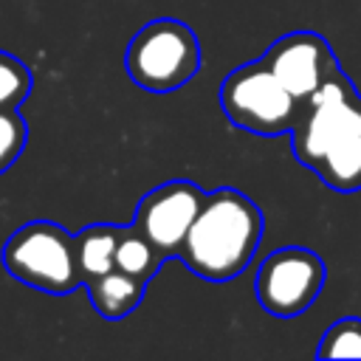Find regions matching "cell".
<instances>
[{
	"instance_id": "obj_3",
	"label": "cell",
	"mask_w": 361,
	"mask_h": 361,
	"mask_svg": "<svg viewBox=\"0 0 361 361\" xmlns=\"http://www.w3.org/2000/svg\"><path fill=\"white\" fill-rule=\"evenodd\" d=\"M124 68L138 87L149 93H172L200 71L197 34L175 17L149 20L133 34Z\"/></svg>"
},
{
	"instance_id": "obj_8",
	"label": "cell",
	"mask_w": 361,
	"mask_h": 361,
	"mask_svg": "<svg viewBox=\"0 0 361 361\" xmlns=\"http://www.w3.org/2000/svg\"><path fill=\"white\" fill-rule=\"evenodd\" d=\"M262 62L299 104L307 102L341 68L330 42L316 31H290L274 39L262 54Z\"/></svg>"
},
{
	"instance_id": "obj_12",
	"label": "cell",
	"mask_w": 361,
	"mask_h": 361,
	"mask_svg": "<svg viewBox=\"0 0 361 361\" xmlns=\"http://www.w3.org/2000/svg\"><path fill=\"white\" fill-rule=\"evenodd\" d=\"M319 358H361V319L347 316L330 324L316 350Z\"/></svg>"
},
{
	"instance_id": "obj_14",
	"label": "cell",
	"mask_w": 361,
	"mask_h": 361,
	"mask_svg": "<svg viewBox=\"0 0 361 361\" xmlns=\"http://www.w3.org/2000/svg\"><path fill=\"white\" fill-rule=\"evenodd\" d=\"M28 127L17 110H0V175L23 155Z\"/></svg>"
},
{
	"instance_id": "obj_10",
	"label": "cell",
	"mask_w": 361,
	"mask_h": 361,
	"mask_svg": "<svg viewBox=\"0 0 361 361\" xmlns=\"http://www.w3.org/2000/svg\"><path fill=\"white\" fill-rule=\"evenodd\" d=\"M121 226L116 223H93L85 226L73 243H76V262L82 271V285L110 268H116V245H118Z\"/></svg>"
},
{
	"instance_id": "obj_4",
	"label": "cell",
	"mask_w": 361,
	"mask_h": 361,
	"mask_svg": "<svg viewBox=\"0 0 361 361\" xmlns=\"http://www.w3.org/2000/svg\"><path fill=\"white\" fill-rule=\"evenodd\" d=\"M3 265L17 282L51 296H68L82 285L76 243L51 220L20 226L3 245Z\"/></svg>"
},
{
	"instance_id": "obj_9",
	"label": "cell",
	"mask_w": 361,
	"mask_h": 361,
	"mask_svg": "<svg viewBox=\"0 0 361 361\" xmlns=\"http://www.w3.org/2000/svg\"><path fill=\"white\" fill-rule=\"evenodd\" d=\"M85 288H87V296H90V305L96 307V313L107 322H116V319L130 316L141 305L147 282L138 276H130L121 268H110V271L87 279Z\"/></svg>"
},
{
	"instance_id": "obj_5",
	"label": "cell",
	"mask_w": 361,
	"mask_h": 361,
	"mask_svg": "<svg viewBox=\"0 0 361 361\" xmlns=\"http://www.w3.org/2000/svg\"><path fill=\"white\" fill-rule=\"evenodd\" d=\"M220 104L234 127L262 138L290 133L302 107L262 59L245 62L223 79Z\"/></svg>"
},
{
	"instance_id": "obj_2",
	"label": "cell",
	"mask_w": 361,
	"mask_h": 361,
	"mask_svg": "<svg viewBox=\"0 0 361 361\" xmlns=\"http://www.w3.org/2000/svg\"><path fill=\"white\" fill-rule=\"evenodd\" d=\"M265 231L259 206L237 189L206 192L178 259L206 282H228L254 259Z\"/></svg>"
},
{
	"instance_id": "obj_1",
	"label": "cell",
	"mask_w": 361,
	"mask_h": 361,
	"mask_svg": "<svg viewBox=\"0 0 361 361\" xmlns=\"http://www.w3.org/2000/svg\"><path fill=\"white\" fill-rule=\"evenodd\" d=\"M288 135L293 158L327 189L344 195L361 189V93L341 68L302 102Z\"/></svg>"
},
{
	"instance_id": "obj_6",
	"label": "cell",
	"mask_w": 361,
	"mask_h": 361,
	"mask_svg": "<svg viewBox=\"0 0 361 361\" xmlns=\"http://www.w3.org/2000/svg\"><path fill=\"white\" fill-rule=\"evenodd\" d=\"M324 262L305 245H285L271 251L254 276V296L276 319L305 313L322 293Z\"/></svg>"
},
{
	"instance_id": "obj_7",
	"label": "cell",
	"mask_w": 361,
	"mask_h": 361,
	"mask_svg": "<svg viewBox=\"0 0 361 361\" xmlns=\"http://www.w3.org/2000/svg\"><path fill=\"white\" fill-rule=\"evenodd\" d=\"M206 200V192L192 180H166L147 192L133 214V228L164 257H178L180 245Z\"/></svg>"
},
{
	"instance_id": "obj_13",
	"label": "cell",
	"mask_w": 361,
	"mask_h": 361,
	"mask_svg": "<svg viewBox=\"0 0 361 361\" xmlns=\"http://www.w3.org/2000/svg\"><path fill=\"white\" fill-rule=\"evenodd\" d=\"M31 71L23 59L0 51V110H17L31 93Z\"/></svg>"
},
{
	"instance_id": "obj_11",
	"label": "cell",
	"mask_w": 361,
	"mask_h": 361,
	"mask_svg": "<svg viewBox=\"0 0 361 361\" xmlns=\"http://www.w3.org/2000/svg\"><path fill=\"white\" fill-rule=\"evenodd\" d=\"M166 259L133 228V226H121V234H118V245H116V268L127 271L130 276H138L144 282H149L161 265Z\"/></svg>"
}]
</instances>
